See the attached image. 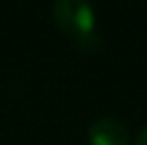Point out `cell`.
Here are the masks:
<instances>
[{"label": "cell", "mask_w": 147, "mask_h": 145, "mask_svg": "<svg viewBox=\"0 0 147 145\" xmlns=\"http://www.w3.org/2000/svg\"><path fill=\"white\" fill-rule=\"evenodd\" d=\"M134 145H147V126H145L139 134H136V141H134Z\"/></svg>", "instance_id": "3957f363"}, {"label": "cell", "mask_w": 147, "mask_h": 145, "mask_svg": "<svg viewBox=\"0 0 147 145\" xmlns=\"http://www.w3.org/2000/svg\"><path fill=\"white\" fill-rule=\"evenodd\" d=\"M53 19L58 28L73 38L79 47L92 49L98 43L94 9L88 0H55Z\"/></svg>", "instance_id": "6da1fadb"}, {"label": "cell", "mask_w": 147, "mask_h": 145, "mask_svg": "<svg viewBox=\"0 0 147 145\" xmlns=\"http://www.w3.org/2000/svg\"><path fill=\"white\" fill-rule=\"evenodd\" d=\"M90 145H128V128L115 117H100L88 130Z\"/></svg>", "instance_id": "7a4b0ae2"}]
</instances>
